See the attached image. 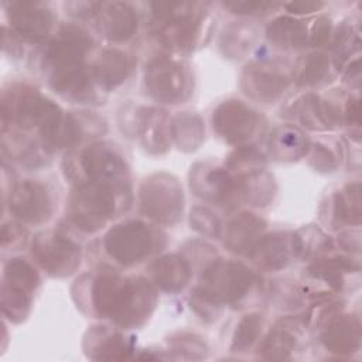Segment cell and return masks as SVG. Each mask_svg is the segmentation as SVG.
Returning <instances> with one entry per match:
<instances>
[{"instance_id": "obj_22", "label": "cell", "mask_w": 362, "mask_h": 362, "mask_svg": "<svg viewBox=\"0 0 362 362\" xmlns=\"http://www.w3.org/2000/svg\"><path fill=\"white\" fill-rule=\"evenodd\" d=\"M310 140L305 134L290 124L274 129L269 140L270 156L279 161H297L307 156Z\"/></svg>"}, {"instance_id": "obj_21", "label": "cell", "mask_w": 362, "mask_h": 362, "mask_svg": "<svg viewBox=\"0 0 362 362\" xmlns=\"http://www.w3.org/2000/svg\"><path fill=\"white\" fill-rule=\"evenodd\" d=\"M335 64L329 55L311 52L304 55L293 69V81L298 88H315L334 78Z\"/></svg>"}, {"instance_id": "obj_11", "label": "cell", "mask_w": 362, "mask_h": 362, "mask_svg": "<svg viewBox=\"0 0 362 362\" xmlns=\"http://www.w3.org/2000/svg\"><path fill=\"white\" fill-rule=\"evenodd\" d=\"M10 212L21 222L41 225L52 216L54 204L48 187L40 181L27 180L17 184L8 199Z\"/></svg>"}, {"instance_id": "obj_15", "label": "cell", "mask_w": 362, "mask_h": 362, "mask_svg": "<svg viewBox=\"0 0 362 362\" xmlns=\"http://www.w3.org/2000/svg\"><path fill=\"white\" fill-rule=\"evenodd\" d=\"M95 16L100 33L112 42H126L137 31L139 17L129 3H99Z\"/></svg>"}, {"instance_id": "obj_29", "label": "cell", "mask_w": 362, "mask_h": 362, "mask_svg": "<svg viewBox=\"0 0 362 362\" xmlns=\"http://www.w3.org/2000/svg\"><path fill=\"white\" fill-rule=\"evenodd\" d=\"M262 328H263V318L259 314H247L245 315L232 337V345L230 349L233 352H245L249 348H252L257 338L262 334Z\"/></svg>"}, {"instance_id": "obj_27", "label": "cell", "mask_w": 362, "mask_h": 362, "mask_svg": "<svg viewBox=\"0 0 362 362\" xmlns=\"http://www.w3.org/2000/svg\"><path fill=\"white\" fill-rule=\"evenodd\" d=\"M328 247H331V240L321 229L313 225L304 226L291 235V253L298 259H308L327 252Z\"/></svg>"}, {"instance_id": "obj_24", "label": "cell", "mask_w": 362, "mask_h": 362, "mask_svg": "<svg viewBox=\"0 0 362 362\" xmlns=\"http://www.w3.org/2000/svg\"><path fill=\"white\" fill-rule=\"evenodd\" d=\"M300 325L294 320L280 321L260 344L259 351L266 359H290L300 339Z\"/></svg>"}, {"instance_id": "obj_9", "label": "cell", "mask_w": 362, "mask_h": 362, "mask_svg": "<svg viewBox=\"0 0 362 362\" xmlns=\"http://www.w3.org/2000/svg\"><path fill=\"white\" fill-rule=\"evenodd\" d=\"M33 257L48 274L68 276L81 263V246L61 230H48L34 238Z\"/></svg>"}, {"instance_id": "obj_8", "label": "cell", "mask_w": 362, "mask_h": 362, "mask_svg": "<svg viewBox=\"0 0 362 362\" xmlns=\"http://www.w3.org/2000/svg\"><path fill=\"white\" fill-rule=\"evenodd\" d=\"M140 206L146 216L156 222L173 225L182 214V188L171 175L156 174L146 180L140 188Z\"/></svg>"}, {"instance_id": "obj_13", "label": "cell", "mask_w": 362, "mask_h": 362, "mask_svg": "<svg viewBox=\"0 0 362 362\" xmlns=\"http://www.w3.org/2000/svg\"><path fill=\"white\" fill-rule=\"evenodd\" d=\"M317 325H324L321 328V342L324 346L339 355H352L359 349L361 342V324L354 315H346L335 311L320 321Z\"/></svg>"}, {"instance_id": "obj_20", "label": "cell", "mask_w": 362, "mask_h": 362, "mask_svg": "<svg viewBox=\"0 0 362 362\" xmlns=\"http://www.w3.org/2000/svg\"><path fill=\"white\" fill-rule=\"evenodd\" d=\"M151 277L160 290L177 293L189 283L191 267L178 255H165L153 262Z\"/></svg>"}, {"instance_id": "obj_3", "label": "cell", "mask_w": 362, "mask_h": 362, "mask_svg": "<svg viewBox=\"0 0 362 362\" xmlns=\"http://www.w3.org/2000/svg\"><path fill=\"white\" fill-rule=\"evenodd\" d=\"M127 182H81L71 191L66 206L69 222L85 233L102 229L107 221L130 206Z\"/></svg>"}, {"instance_id": "obj_2", "label": "cell", "mask_w": 362, "mask_h": 362, "mask_svg": "<svg viewBox=\"0 0 362 362\" xmlns=\"http://www.w3.org/2000/svg\"><path fill=\"white\" fill-rule=\"evenodd\" d=\"M151 7V34L165 49L191 52L209 38L212 23L202 4L158 3Z\"/></svg>"}, {"instance_id": "obj_25", "label": "cell", "mask_w": 362, "mask_h": 362, "mask_svg": "<svg viewBox=\"0 0 362 362\" xmlns=\"http://www.w3.org/2000/svg\"><path fill=\"white\" fill-rule=\"evenodd\" d=\"M331 216L329 223L334 221L338 223H355L359 225L361 216V198H359V184H349L341 192L335 194L331 199Z\"/></svg>"}, {"instance_id": "obj_23", "label": "cell", "mask_w": 362, "mask_h": 362, "mask_svg": "<svg viewBox=\"0 0 362 362\" xmlns=\"http://www.w3.org/2000/svg\"><path fill=\"white\" fill-rule=\"evenodd\" d=\"M290 253L291 238L287 239L286 233H274L262 236L249 256L259 267L273 272L283 269L290 262Z\"/></svg>"}, {"instance_id": "obj_19", "label": "cell", "mask_w": 362, "mask_h": 362, "mask_svg": "<svg viewBox=\"0 0 362 362\" xmlns=\"http://www.w3.org/2000/svg\"><path fill=\"white\" fill-rule=\"evenodd\" d=\"M267 40L283 49H300L308 45L313 47L311 25L305 21L290 17H279L273 20L266 30Z\"/></svg>"}, {"instance_id": "obj_18", "label": "cell", "mask_w": 362, "mask_h": 362, "mask_svg": "<svg viewBox=\"0 0 362 362\" xmlns=\"http://www.w3.org/2000/svg\"><path fill=\"white\" fill-rule=\"evenodd\" d=\"M266 222L255 214L242 212L233 218L225 230V246L235 253L249 256L255 245L262 238Z\"/></svg>"}, {"instance_id": "obj_17", "label": "cell", "mask_w": 362, "mask_h": 362, "mask_svg": "<svg viewBox=\"0 0 362 362\" xmlns=\"http://www.w3.org/2000/svg\"><path fill=\"white\" fill-rule=\"evenodd\" d=\"M137 132L146 150L161 154L171 143V119L156 107H141L137 112Z\"/></svg>"}, {"instance_id": "obj_30", "label": "cell", "mask_w": 362, "mask_h": 362, "mask_svg": "<svg viewBox=\"0 0 362 362\" xmlns=\"http://www.w3.org/2000/svg\"><path fill=\"white\" fill-rule=\"evenodd\" d=\"M359 31L352 25H342L338 33H335L334 38V57L332 61L335 66L344 64L345 58L354 55V52L359 51Z\"/></svg>"}, {"instance_id": "obj_31", "label": "cell", "mask_w": 362, "mask_h": 362, "mask_svg": "<svg viewBox=\"0 0 362 362\" xmlns=\"http://www.w3.org/2000/svg\"><path fill=\"white\" fill-rule=\"evenodd\" d=\"M191 228L209 238H219L222 232V225L218 216L202 206H197L191 211Z\"/></svg>"}, {"instance_id": "obj_33", "label": "cell", "mask_w": 362, "mask_h": 362, "mask_svg": "<svg viewBox=\"0 0 362 362\" xmlns=\"http://www.w3.org/2000/svg\"><path fill=\"white\" fill-rule=\"evenodd\" d=\"M191 307L205 321H214L221 313V304L209 297L201 287H195L191 293Z\"/></svg>"}, {"instance_id": "obj_34", "label": "cell", "mask_w": 362, "mask_h": 362, "mask_svg": "<svg viewBox=\"0 0 362 362\" xmlns=\"http://www.w3.org/2000/svg\"><path fill=\"white\" fill-rule=\"evenodd\" d=\"M279 3H266V1H239V3H225V7L232 8V13L239 14H259L266 13L270 8L279 7Z\"/></svg>"}, {"instance_id": "obj_16", "label": "cell", "mask_w": 362, "mask_h": 362, "mask_svg": "<svg viewBox=\"0 0 362 362\" xmlns=\"http://www.w3.org/2000/svg\"><path fill=\"white\" fill-rule=\"evenodd\" d=\"M133 66L132 55L116 48H107L99 54L92 66V74L99 89L107 92L122 85L130 76Z\"/></svg>"}, {"instance_id": "obj_35", "label": "cell", "mask_w": 362, "mask_h": 362, "mask_svg": "<svg viewBox=\"0 0 362 362\" xmlns=\"http://www.w3.org/2000/svg\"><path fill=\"white\" fill-rule=\"evenodd\" d=\"M322 3H314V1H298V3H290L287 4L288 13H296V14H308L317 11L320 7H322Z\"/></svg>"}, {"instance_id": "obj_4", "label": "cell", "mask_w": 362, "mask_h": 362, "mask_svg": "<svg viewBox=\"0 0 362 362\" xmlns=\"http://www.w3.org/2000/svg\"><path fill=\"white\" fill-rule=\"evenodd\" d=\"M161 235L151 225L130 219L113 226L103 239L106 255L123 266H134L161 246Z\"/></svg>"}, {"instance_id": "obj_32", "label": "cell", "mask_w": 362, "mask_h": 362, "mask_svg": "<svg viewBox=\"0 0 362 362\" xmlns=\"http://www.w3.org/2000/svg\"><path fill=\"white\" fill-rule=\"evenodd\" d=\"M310 158V164L317 170L322 173H332L338 167V156L332 148H329L327 144L321 143H310V148L307 153Z\"/></svg>"}, {"instance_id": "obj_14", "label": "cell", "mask_w": 362, "mask_h": 362, "mask_svg": "<svg viewBox=\"0 0 362 362\" xmlns=\"http://www.w3.org/2000/svg\"><path fill=\"white\" fill-rule=\"evenodd\" d=\"M8 20L13 31L31 41L44 40L54 28V13L41 3H11Z\"/></svg>"}, {"instance_id": "obj_1", "label": "cell", "mask_w": 362, "mask_h": 362, "mask_svg": "<svg viewBox=\"0 0 362 362\" xmlns=\"http://www.w3.org/2000/svg\"><path fill=\"white\" fill-rule=\"evenodd\" d=\"M90 283L83 288L89 293L88 307L95 315L112 320L123 328L143 324L156 305V291L141 277L102 273Z\"/></svg>"}, {"instance_id": "obj_28", "label": "cell", "mask_w": 362, "mask_h": 362, "mask_svg": "<svg viewBox=\"0 0 362 362\" xmlns=\"http://www.w3.org/2000/svg\"><path fill=\"white\" fill-rule=\"evenodd\" d=\"M100 341H90L92 346H89L90 358L93 359H126L129 354L133 351L132 342L129 338L119 331H109L99 334H93Z\"/></svg>"}, {"instance_id": "obj_7", "label": "cell", "mask_w": 362, "mask_h": 362, "mask_svg": "<svg viewBox=\"0 0 362 362\" xmlns=\"http://www.w3.org/2000/svg\"><path fill=\"white\" fill-rule=\"evenodd\" d=\"M40 284V276L33 263L23 257H13L4 264L3 311L13 321L28 315L31 300Z\"/></svg>"}, {"instance_id": "obj_6", "label": "cell", "mask_w": 362, "mask_h": 362, "mask_svg": "<svg viewBox=\"0 0 362 362\" xmlns=\"http://www.w3.org/2000/svg\"><path fill=\"white\" fill-rule=\"evenodd\" d=\"M255 279V273L243 263L218 260L204 270L202 286L199 287L221 305L233 304L247 296Z\"/></svg>"}, {"instance_id": "obj_12", "label": "cell", "mask_w": 362, "mask_h": 362, "mask_svg": "<svg viewBox=\"0 0 362 362\" xmlns=\"http://www.w3.org/2000/svg\"><path fill=\"white\" fill-rule=\"evenodd\" d=\"M281 68L284 66L272 61L247 65L242 75L243 92L257 102L274 103L288 88L293 78Z\"/></svg>"}, {"instance_id": "obj_26", "label": "cell", "mask_w": 362, "mask_h": 362, "mask_svg": "<svg viewBox=\"0 0 362 362\" xmlns=\"http://www.w3.org/2000/svg\"><path fill=\"white\" fill-rule=\"evenodd\" d=\"M202 136L204 127L199 116L184 112L171 119V139L177 146H180V148L185 151L198 148L202 141Z\"/></svg>"}, {"instance_id": "obj_5", "label": "cell", "mask_w": 362, "mask_h": 362, "mask_svg": "<svg viewBox=\"0 0 362 362\" xmlns=\"http://www.w3.org/2000/svg\"><path fill=\"white\" fill-rule=\"evenodd\" d=\"M144 86L148 95L161 103H182L191 95L192 76L182 61L161 55L147 65Z\"/></svg>"}, {"instance_id": "obj_10", "label": "cell", "mask_w": 362, "mask_h": 362, "mask_svg": "<svg viewBox=\"0 0 362 362\" xmlns=\"http://www.w3.org/2000/svg\"><path fill=\"white\" fill-rule=\"evenodd\" d=\"M212 126L226 143L243 144L262 133L264 119L242 100L232 99L221 103L214 110Z\"/></svg>"}]
</instances>
